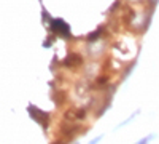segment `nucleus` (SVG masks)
Masks as SVG:
<instances>
[{
  "mask_svg": "<svg viewBox=\"0 0 159 144\" xmlns=\"http://www.w3.org/2000/svg\"><path fill=\"white\" fill-rule=\"evenodd\" d=\"M146 143H148V141H146V139H143V141H140L138 144H146Z\"/></svg>",
  "mask_w": 159,
  "mask_h": 144,
  "instance_id": "obj_1",
  "label": "nucleus"
}]
</instances>
